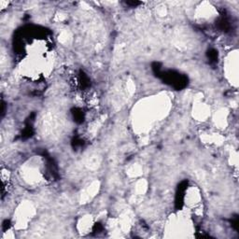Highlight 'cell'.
I'll use <instances>...</instances> for the list:
<instances>
[{
	"instance_id": "obj_1",
	"label": "cell",
	"mask_w": 239,
	"mask_h": 239,
	"mask_svg": "<svg viewBox=\"0 0 239 239\" xmlns=\"http://www.w3.org/2000/svg\"><path fill=\"white\" fill-rule=\"evenodd\" d=\"M207 56L210 59V62H212V63H216L218 61V53H217V50H208Z\"/></svg>"
}]
</instances>
